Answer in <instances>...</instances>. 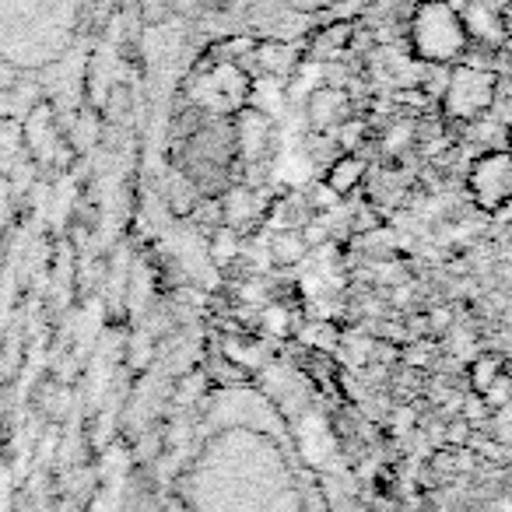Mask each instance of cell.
<instances>
[{"label":"cell","mask_w":512,"mask_h":512,"mask_svg":"<svg viewBox=\"0 0 512 512\" xmlns=\"http://www.w3.org/2000/svg\"><path fill=\"white\" fill-rule=\"evenodd\" d=\"M411 53L421 64H453L470 50V32L463 15L449 0H421L407 25Z\"/></svg>","instance_id":"obj_1"},{"label":"cell","mask_w":512,"mask_h":512,"mask_svg":"<svg viewBox=\"0 0 512 512\" xmlns=\"http://www.w3.org/2000/svg\"><path fill=\"white\" fill-rule=\"evenodd\" d=\"M267 253H271L274 267H299L309 256V242H306V235L295 232V228H281V232H274L271 242H267Z\"/></svg>","instance_id":"obj_6"},{"label":"cell","mask_w":512,"mask_h":512,"mask_svg":"<svg viewBox=\"0 0 512 512\" xmlns=\"http://www.w3.org/2000/svg\"><path fill=\"white\" fill-rule=\"evenodd\" d=\"M498 99V74L491 67L474 64H456L449 71L446 92H442L439 106L442 116L453 123H477L481 116L491 113Z\"/></svg>","instance_id":"obj_2"},{"label":"cell","mask_w":512,"mask_h":512,"mask_svg":"<svg viewBox=\"0 0 512 512\" xmlns=\"http://www.w3.org/2000/svg\"><path fill=\"white\" fill-rule=\"evenodd\" d=\"M414 141H418V127H414V123H407V120H400L383 134V151H386V155H404Z\"/></svg>","instance_id":"obj_13"},{"label":"cell","mask_w":512,"mask_h":512,"mask_svg":"<svg viewBox=\"0 0 512 512\" xmlns=\"http://www.w3.org/2000/svg\"><path fill=\"white\" fill-rule=\"evenodd\" d=\"M505 358L502 355H495V351H481V355H474L470 358V365H467V386H470V393H488L491 386L498 383V379L505 376Z\"/></svg>","instance_id":"obj_8"},{"label":"cell","mask_w":512,"mask_h":512,"mask_svg":"<svg viewBox=\"0 0 512 512\" xmlns=\"http://www.w3.org/2000/svg\"><path fill=\"white\" fill-rule=\"evenodd\" d=\"M207 256H211V264H218V267L235 264V256H239V232L228 225H218L211 232V242H207Z\"/></svg>","instance_id":"obj_12"},{"label":"cell","mask_w":512,"mask_h":512,"mask_svg":"<svg viewBox=\"0 0 512 512\" xmlns=\"http://www.w3.org/2000/svg\"><path fill=\"white\" fill-rule=\"evenodd\" d=\"M253 60L267 78H285V74H292L295 64H299V50L288 43H256Z\"/></svg>","instance_id":"obj_7"},{"label":"cell","mask_w":512,"mask_h":512,"mask_svg":"<svg viewBox=\"0 0 512 512\" xmlns=\"http://www.w3.org/2000/svg\"><path fill=\"white\" fill-rule=\"evenodd\" d=\"M509 228H512V218H509Z\"/></svg>","instance_id":"obj_23"},{"label":"cell","mask_w":512,"mask_h":512,"mask_svg":"<svg viewBox=\"0 0 512 512\" xmlns=\"http://www.w3.org/2000/svg\"><path fill=\"white\" fill-rule=\"evenodd\" d=\"M505 141H509V144H505V148L512 151V123H509V130H505Z\"/></svg>","instance_id":"obj_22"},{"label":"cell","mask_w":512,"mask_h":512,"mask_svg":"<svg viewBox=\"0 0 512 512\" xmlns=\"http://www.w3.org/2000/svg\"><path fill=\"white\" fill-rule=\"evenodd\" d=\"M221 211H225V225L228 228H246L249 221L256 218V193L249 190V186H235V190H228L225 197H221Z\"/></svg>","instance_id":"obj_10"},{"label":"cell","mask_w":512,"mask_h":512,"mask_svg":"<svg viewBox=\"0 0 512 512\" xmlns=\"http://www.w3.org/2000/svg\"><path fill=\"white\" fill-rule=\"evenodd\" d=\"M235 144H239V151L249 162H264L274 144L271 116L260 113V109H242V113L235 116Z\"/></svg>","instance_id":"obj_4"},{"label":"cell","mask_w":512,"mask_h":512,"mask_svg":"<svg viewBox=\"0 0 512 512\" xmlns=\"http://www.w3.org/2000/svg\"><path fill=\"white\" fill-rule=\"evenodd\" d=\"M264 320H267V327L278 330V334H285V330L292 327V323H288L292 316H288V309H285V306H271V309L264 313Z\"/></svg>","instance_id":"obj_18"},{"label":"cell","mask_w":512,"mask_h":512,"mask_svg":"<svg viewBox=\"0 0 512 512\" xmlns=\"http://www.w3.org/2000/svg\"><path fill=\"white\" fill-rule=\"evenodd\" d=\"M351 36H355V25L351 22H334V25H323L320 32L313 36V43H309V50H313V57H337L341 50H348Z\"/></svg>","instance_id":"obj_11"},{"label":"cell","mask_w":512,"mask_h":512,"mask_svg":"<svg viewBox=\"0 0 512 512\" xmlns=\"http://www.w3.org/2000/svg\"><path fill=\"white\" fill-rule=\"evenodd\" d=\"M428 320H432L435 330H446L449 327V309H432V313H428Z\"/></svg>","instance_id":"obj_20"},{"label":"cell","mask_w":512,"mask_h":512,"mask_svg":"<svg viewBox=\"0 0 512 512\" xmlns=\"http://www.w3.org/2000/svg\"><path fill=\"white\" fill-rule=\"evenodd\" d=\"M379 225H383V218H376L369 207H358V211H355V232H365V228H379Z\"/></svg>","instance_id":"obj_19"},{"label":"cell","mask_w":512,"mask_h":512,"mask_svg":"<svg viewBox=\"0 0 512 512\" xmlns=\"http://www.w3.org/2000/svg\"><path fill=\"white\" fill-rule=\"evenodd\" d=\"M362 179H365V158L341 155V158H334V162H330L327 179H323V183H327L337 197H348V193L358 190V183H362Z\"/></svg>","instance_id":"obj_9"},{"label":"cell","mask_w":512,"mask_h":512,"mask_svg":"<svg viewBox=\"0 0 512 512\" xmlns=\"http://www.w3.org/2000/svg\"><path fill=\"white\" fill-rule=\"evenodd\" d=\"M151 337L148 334H137L134 337V344H130V365H134V369H141V365H148L151 362V355H155V351H151Z\"/></svg>","instance_id":"obj_17"},{"label":"cell","mask_w":512,"mask_h":512,"mask_svg":"<svg viewBox=\"0 0 512 512\" xmlns=\"http://www.w3.org/2000/svg\"><path fill=\"white\" fill-rule=\"evenodd\" d=\"M351 120V99L341 88H320L309 99V123L316 130H341Z\"/></svg>","instance_id":"obj_5"},{"label":"cell","mask_w":512,"mask_h":512,"mask_svg":"<svg viewBox=\"0 0 512 512\" xmlns=\"http://www.w3.org/2000/svg\"><path fill=\"white\" fill-rule=\"evenodd\" d=\"M491 414H495V407H491L488 400L481 397V393H470L467 400H460V418L467 421L470 428H477V425H488V421H491Z\"/></svg>","instance_id":"obj_14"},{"label":"cell","mask_w":512,"mask_h":512,"mask_svg":"<svg viewBox=\"0 0 512 512\" xmlns=\"http://www.w3.org/2000/svg\"><path fill=\"white\" fill-rule=\"evenodd\" d=\"M169 15H172L169 0H141V22L151 25V29L169 22Z\"/></svg>","instance_id":"obj_15"},{"label":"cell","mask_w":512,"mask_h":512,"mask_svg":"<svg viewBox=\"0 0 512 512\" xmlns=\"http://www.w3.org/2000/svg\"><path fill=\"white\" fill-rule=\"evenodd\" d=\"M467 190L481 211L495 214L512 200V151L495 148L484 151L470 162L467 169Z\"/></svg>","instance_id":"obj_3"},{"label":"cell","mask_w":512,"mask_h":512,"mask_svg":"<svg viewBox=\"0 0 512 512\" xmlns=\"http://www.w3.org/2000/svg\"><path fill=\"white\" fill-rule=\"evenodd\" d=\"M502 32H505V39H512V0H505V8H502Z\"/></svg>","instance_id":"obj_21"},{"label":"cell","mask_w":512,"mask_h":512,"mask_svg":"<svg viewBox=\"0 0 512 512\" xmlns=\"http://www.w3.org/2000/svg\"><path fill=\"white\" fill-rule=\"evenodd\" d=\"M470 432H474V428H470L467 421L456 414V421H449V425H446V446H456V449L470 446V442H474V439H470Z\"/></svg>","instance_id":"obj_16"}]
</instances>
